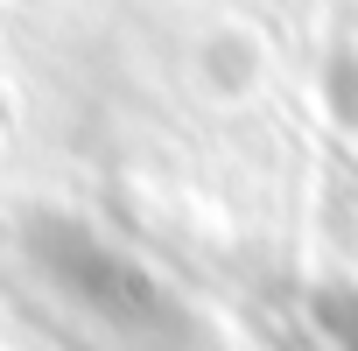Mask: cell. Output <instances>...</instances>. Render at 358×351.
<instances>
[{
  "mask_svg": "<svg viewBox=\"0 0 358 351\" xmlns=\"http://www.w3.org/2000/svg\"><path fill=\"white\" fill-rule=\"evenodd\" d=\"M29 253H36L43 281L85 323H99V337H113L120 351H218L204 316L190 302H176L113 239H99V232H85L71 218H43V225H29Z\"/></svg>",
  "mask_w": 358,
  "mask_h": 351,
  "instance_id": "cell-1",
  "label": "cell"
},
{
  "mask_svg": "<svg viewBox=\"0 0 358 351\" xmlns=\"http://www.w3.org/2000/svg\"><path fill=\"white\" fill-rule=\"evenodd\" d=\"M316 330L330 337V351H358V295L351 288H323L316 295Z\"/></svg>",
  "mask_w": 358,
  "mask_h": 351,
  "instance_id": "cell-2",
  "label": "cell"
}]
</instances>
